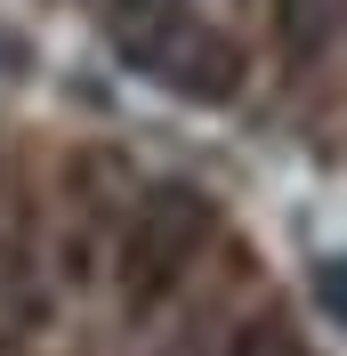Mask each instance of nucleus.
<instances>
[{"mask_svg":"<svg viewBox=\"0 0 347 356\" xmlns=\"http://www.w3.org/2000/svg\"><path fill=\"white\" fill-rule=\"evenodd\" d=\"M113 41L153 89H170L186 106H226L242 97V73H251L242 41L226 24L194 17L186 0H113Z\"/></svg>","mask_w":347,"mask_h":356,"instance_id":"f257e3e1","label":"nucleus"},{"mask_svg":"<svg viewBox=\"0 0 347 356\" xmlns=\"http://www.w3.org/2000/svg\"><path fill=\"white\" fill-rule=\"evenodd\" d=\"M210 235H218V202L202 195L194 178L146 186L137 211L121 219V243H113V291H121V308L153 316L186 275H194V259L210 251Z\"/></svg>","mask_w":347,"mask_h":356,"instance_id":"f03ea898","label":"nucleus"},{"mask_svg":"<svg viewBox=\"0 0 347 356\" xmlns=\"http://www.w3.org/2000/svg\"><path fill=\"white\" fill-rule=\"evenodd\" d=\"M331 33V0H282V41H291V57H315Z\"/></svg>","mask_w":347,"mask_h":356,"instance_id":"7ed1b4c3","label":"nucleus"},{"mask_svg":"<svg viewBox=\"0 0 347 356\" xmlns=\"http://www.w3.org/2000/svg\"><path fill=\"white\" fill-rule=\"evenodd\" d=\"M226 356H315V348H307V340L291 332V324H275V316H266V324H242Z\"/></svg>","mask_w":347,"mask_h":356,"instance_id":"20e7f679","label":"nucleus"},{"mask_svg":"<svg viewBox=\"0 0 347 356\" xmlns=\"http://www.w3.org/2000/svg\"><path fill=\"white\" fill-rule=\"evenodd\" d=\"M315 308H323V324H331V332H347V251L315 259Z\"/></svg>","mask_w":347,"mask_h":356,"instance_id":"39448f33","label":"nucleus"}]
</instances>
